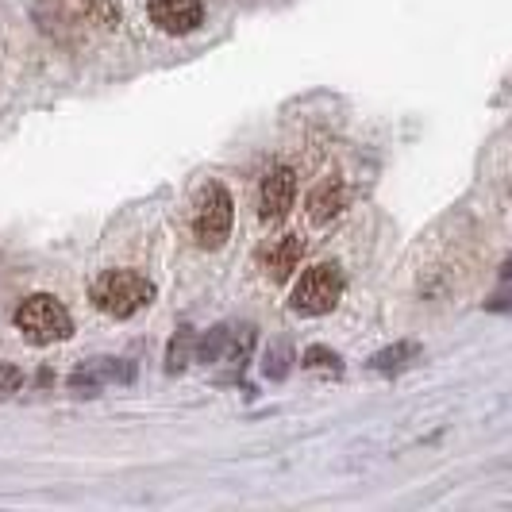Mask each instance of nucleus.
<instances>
[{
	"label": "nucleus",
	"instance_id": "nucleus-1",
	"mask_svg": "<svg viewBox=\"0 0 512 512\" xmlns=\"http://www.w3.org/2000/svg\"><path fill=\"white\" fill-rule=\"evenodd\" d=\"M89 301L112 320H128L154 301V282L135 270H104L101 278L89 285Z\"/></svg>",
	"mask_w": 512,
	"mask_h": 512
},
{
	"label": "nucleus",
	"instance_id": "nucleus-2",
	"mask_svg": "<svg viewBox=\"0 0 512 512\" xmlns=\"http://www.w3.org/2000/svg\"><path fill=\"white\" fill-rule=\"evenodd\" d=\"M16 328L27 343L51 347V343H62L74 335V316L51 293H31L24 305L16 308Z\"/></svg>",
	"mask_w": 512,
	"mask_h": 512
},
{
	"label": "nucleus",
	"instance_id": "nucleus-3",
	"mask_svg": "<svg viewBox=\"0 0 512 512\" xmlns=\"http://www.w3.org/2000/svg\"><path fill=\"white\" fill-rule=\"evenodd\" d=\"M231 216H235V205H231L228 189L220 181L201 185L197 189V201H193V220H189L197 247H205V251L224 247V239H228L231 231Z\"/></svg>",
	"mask_w": 512,
	"mask_h": 512
},
{
	"label": "nucleus",
	"instance_id": "nucleus-4",
	"mask_svg": "<svg viewBox=\"0 0 512 512\" xmlns=\"http://www.w3.org/2000/svg\"><path fill=\"white\" fill-rule=\"evenodd\" d=\"M343 297V270L335 262H320L301 274V282L293 285L289 308L301 316H328Z\"/></svg>",
	"mask_w": 512,
	"mask_h": 512
},
{
	"label": "nucleus",
	"instance_id": "nucleus-5",
	"mask_svg": "<svg viewBox=\"0 0 512 512\" xmlns=\"http://www.w3.org/2000/svg\"><path fill=\"white\" fill-rule=\"evenodd\" d=\"M293 201H297V174L289 166L270 170L262 181V193H258V216L262 220H285Z\"/></svg>",
	"mask_w": 512,
	"mask_h": 512
},
{
	"label": "nucleus",
	"instance_id": "nucleus-6",
	"mask_svg": "<svg viewBox=\"0 0 512 512\" xmlns=\"http://www.w3.org/2000/svg\"><path fill=\"white\" fill-rule=\"evenodd\" d=\"M147 12L158 24V31H166V35H189L205 20L201 0H147Z\"/></svg>",
	"mask_w": 512,
	"mask_h": 512
},
{
	"label": "nucleus",
	"instance_id": "nucleus-7",
	"mask_svg": "<svg viewBox=\"0 0 512 512\" xmlns=\"http://www.w3.org/2000/svg\"><path fill=\"white\" fill-rule=\"evenodd\" d=\"M135 378V370H131V362L124 359H89L85 366H77L74 378H70V389L77 393H97L101 385H112V382H131Z\"/></svg>",
	"mask_w": 512,
	"mask_h": 512
},
{
	"label": "nucleus",
	"instance_id": "nucleus-8",
	"mask_svg": "<svg viewBox=\"0 0 512 512\" xmlns=\"http://www.w3.org/2000/svg\"><path fill=\"white\" fill-rule=\"evenodd\" d=\"M301 255H305L301 235H282V239H274V243L262 251V270H266L274 282H285V278H293V270L301 266Z\"/></svg>",
	"mask_w": 512,
	"mask_h": 512
},
{
	"label": "nucleus",
	"instance_id": "nucleus-9",
	"mask_svg": "<svg viewBox=\"0 0 512 512\" xmlns=\"http://www.w3.org/2000/svg\"><path fill=\"white\" fill-rule=\"evenodd\" d=\"M343 205H347V189H343V181L339 178H324L312 193H308V220L312 224H332L335 216L343 212Z\"/></svg>",
	"mask_w": 512,
	"mask_h": 512
},
{
	"label": "nucleus",
	"instance_id": "nucleus-10",
	"mask_svg": "<svg viewBox=\"0 0 512 512\" xmlns=\"http://www.w3.org/2000/svg\"><path fill=\"white\" fill-rule=\"evenodd\" d=\"M420 355H424V347L420 343H412V339H401V343H393V347H382L378 355H370V370L374 374H401V370H409L412 362H420Z\"/></svg>",
	"mask_w": 512,
	"mask_h": 512
},
{
	"label": "nucleus",
	"instance_id": "nucleus-11",
	"mask_svg": "<svg viewBox=\"0 0 512 512\" xmlns=\"http://www.w3.org/2000/svg\"><path fill=\"white\" fill-rule=\"evenodd\" d=\"M289 370H293V347L289 343H270L266 355H262V374L270 382H285Z\"/></svg>",
	"mask_w": 512,
	"mask_h": 512
},
{
	"label": "nucleus",
	"instance_id": "nucleus-12",
	"mask_svg": "<svg viewBox=\"0 0 512 512\" xmlns=\"http://www.w3.org/2000/svg\"><path fill=\"white\" fill-rule=\"evenodd\" d=\"M228 339H231V328L228 324H216L212 332H205L197 339V362H224V351H228Z\"/></svg>",
	"mask_w": 512,
	"mask_h": 512
},
{
	"label": "nucleus",
	"instance_id": "nucleus-13",
	"mask_svg": "<svg viewBox=\"0 0 512 512\" xmlns=\"http://www.w3.org/2000/svg\"><path fill=\"white\" fill-rule=\"evenodd\" d=\"M251 351H255V328H251V324H243V328H231L224 362H231V366H239V370H243V366L251 362Z\"/></svg>",
	"mask_w": 512,
	"mask_h": 512
},
{
	"label": "nucleus",
	"instance_id": "nucleus-14",
	"mask_svg": "<svg viewBox=\"0 0 512 512\" xmlns=\"http://www.w3.org/2000/svg\"><path fill=\"white\" fill-rule=\"evenodd\" d=\"M189 347H193V332L181 328V332L170 339V347H166V374H181V370L189 366Z\"/></svg>",
	"mask_w": 512,
	"mask_h": 512
},
{
	"label": "nucleus",
	"instance_id": "nucleus-15",
	"mask_svg": "<svg viewBox=\"0 0 512 512\" xmlns=\"http://www.w3.org/2000/svg\"><path fill=\"white\" fill-rule=\"evenodd\" d=\"M301 366H308V370H324V374H339L343 370V359L335 355L332 347H308L305 355H301Z\"/></svg>",
	"mask_w": 512,
	"mask_h": 512
},
{
	"label": "nucleus",
	"instance_id": "nucleus-16",
	"mask_svg": "<svg viewBox=\"0 0 512 512\" xmlns=\"http://www.w3.org/2000/svg\"><path fill=\"white\" fill-rule=\"evenodd\" d=\"M20 385H24V370L12 366V362H0V401L12 397V393H20Z\"/></svg>",
	"mask_w": 512,
	"mask_h": 512
}]
</instances>
